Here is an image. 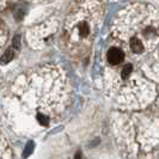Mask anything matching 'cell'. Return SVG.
<instances>
[{
    "label": "cell",
    "mask_w": 159,
    "mask_h": 159,
    "mask_svg": "<svg viewBox=\"0 0 159 159\" xmlns=\"http://www.w3.org/2000/svg\"><path fill=\"white\" fill-rule=\"evenodd\" d=\"M130 72H132V66H130V65L125 66V68L122 70V78H123V79L128 78V75L130 74Z\"/></svg>",
    "instance_id": "cell-4"
},
{
    "label": "cell",
    "mask_w": 159,
    "mask_h": 159,
    "mask_svg": "<svg viewBox=\"0 0 159 159\" xmlns=\"http://www.w3.org/2000/svg\"><path fill=\"white\" fill-rule=\"evenodd\" d=\"M13 56H15V50H13V48H10L4 53V55L0 57V62L1 64H8L13 59Z\"/></svg>",
    "instance_id": "cell-3"
},
{
    "label": "cell",
    "mask_w": 159,
    "mask_h": 159,
    "mask_svg": "<svg viewBox=\"0 0 159 159\" xmlns=\"http://www.w3.org/2000/svg\"><path fill=\"white\" fill-rule=\"evenodd\" d=\"M74 159H80V153H77V156H75V158Z\"/></svg>",
    "instance_id": "cell-8"
},
{
    "label": "cell",
    "mask_w": 159,
    "mask_h": 159,
    "mask_svg": "<svg viewBox=\"0 0 159 159\" xmlns=\"http://www.w3.org/2000/svg\"><path fill=\"white\" fill-rule=\"evenodd\" d=\"M37 120H39V122H40L41 125H43V126H47L48 125V117L46 115H43V114H39L37 115Z\"/></svg>",
    "instance_id": "cell-5"
},
{
    "label": "cell",
    "mask_w": 159,
    "mask_h": 159,
    "mask_svg": "<svg viewBox=\"0 0 159 159\" xmlns=\"http://www.w3.org/2000/svg\"><path fill=\"white\" fill-rule=\"evenodd\" d=\"M125 54L120 50L119 48H111L108 52V61L111 65H119L123 61Z\"/></svg>",
    "instance_id": "cell-1"
},
{
    "label": "cell",
    "mask_w": 159,
    "mask_h": 159,
    "mask_svg": "<svg viewBox=\"0 0 159 159\" xmlns=\"http://www.w3.org/2000/svg\"><path fill=\"white\" fill-rule=\"evenodd\" d=\"M79 32L80 35H83V36H86L89 34V26L86 24H81L79 25Z\"/></svg>",
    "instance_id": "cell-7"
},
{
    "label": "cell",
    "mask_w": 159,
    "mask_h": 159,
    "mask_svg": "<svg viewBox=\"0 0 159 159\" xmlns=\"http://www.w3.org/2000/svg\"><path fill=\"white\" fill-rule=\"evenodd\" d=\"M32 150H34V143H29L26 145V147H25V151H24V157H28V156H30L31 154Z\"/></svg>",
    "instance_id": "cell-6"
},
{
    "label": "cell",
    "mask_w": 159,
    "mask_h": 159,
    "mask_svg": "<svg viewBox=\"0 0 159 159\" xmlns=\"http://www.w3.org/2000/svg\"><path fill=\"white\" fill-rule=\"evenodd\" d=\"M130 49L135 53V54H139V53H143V43L138 39H133L130 41Z\"/></svg>",
    "instance_id": "cell-2"
}]
</instances>
